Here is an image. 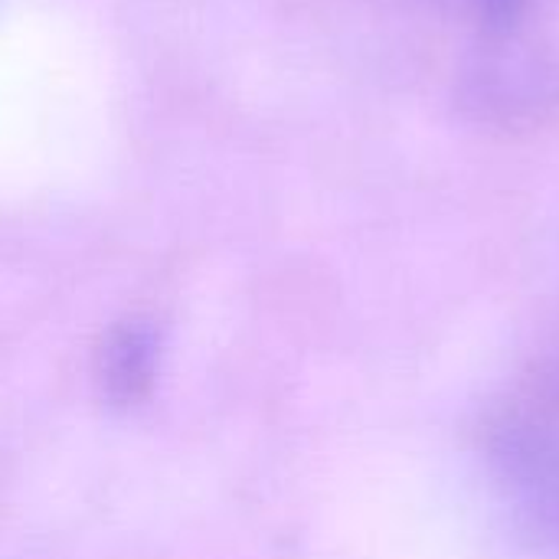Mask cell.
Returning a JSON list of instances; mask_svg holds the SVG:
<instances>
[{
    "label": "cell",
    "mask_w": 559,
    "mask_h": 559,
    "mask_svg": "<svg viewBox=\"0 0 559 559\" xmlns=\"http://www.w3.org/2000/svg\"><path fill=\"white\" fill-rule=\"evenodd\" d=\"M154 357H157V344L151 331L144 328L118 331L102 354V380L108 396L118 403L141 400L154 380Z\"/></svg>",
    "instance_id": "cell-1"
}]
</instances>
